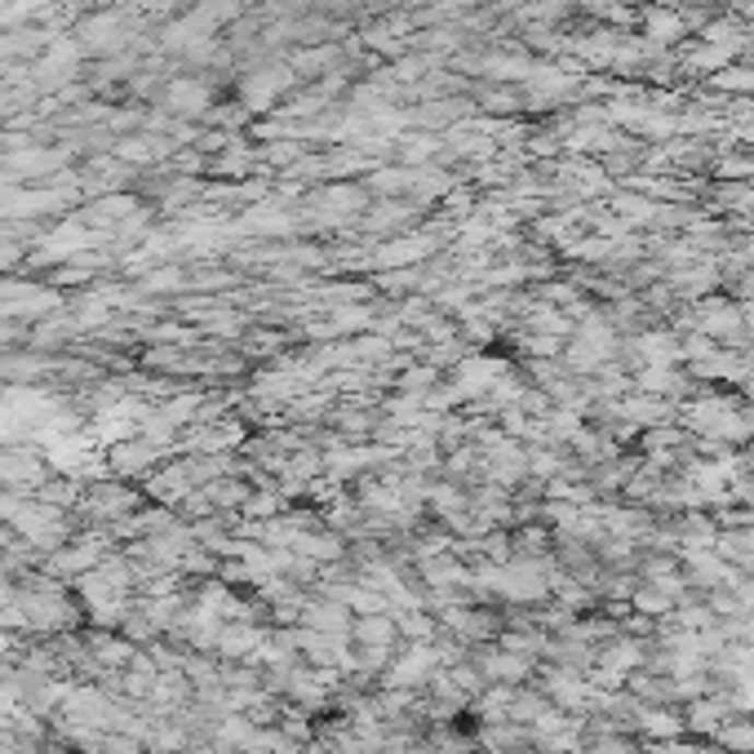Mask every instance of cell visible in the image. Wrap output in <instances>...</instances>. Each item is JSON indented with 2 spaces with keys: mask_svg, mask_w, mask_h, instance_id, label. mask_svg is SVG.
I'll use <instances>...</instances> for the list:
<instances>
[{
  "mask_svg": "<svg viewBox=\"0 0 754 754\" xmlns=\"http://www.w3.org/2000/svg\"><path fill=\"white\" fill-rule=\"evenodd\" d=\"M643 32H648L652 45H675V40H684V36L693 32V23H684L675 10L648 5V10H643Z\"/></svg>",
  "mask_w": 754,
  "mask_h": 754,
  "instance_id": "1",
  "label": "cell"
},
{
  "mask_svg": "<svg viewBox=\"0 0 754 754\" xmlns=\"http://www.w3.org/2000/svg\"><path fill=\"white\" fill-rule=\"evenodd\" d=\"M630 604H635L639 613H648V617H665L670 608H675V600H670L661 585H643V591H630Z\"/></svg>",
  "mask_w": 754,
  "mask_h": 754,
  "instance_id": "4",
  "label": "cell"
},
{
  "mask_svg": "<svg viewBox=\"0 0 754 754\" xmlns=\"http://www.w3.org/2000/svg\"><path fill=\"white\" fill-rule=\"evenodd\" d=\"M635 719H639V728H643L648 736H661V741H675V736H680V732L688 728V723H684L680 715H670V710H657V706H643V710H639Z\"/></svg>",
  "mask_w": 754,
  "mask_h": 754,
  "instance_id": "3",
  "label": "cell"
},
{
  "mask_svg": "<svg viewBox=\"0 0 754 754\" xmlns=\"http://www.w3.org/2000/svg\"><path fill=\"white\" fill-rule=\"evenodd\" d=\"M484 670H488L492 680H507V684H515V680H524V675H529V661H524V657H515V652H497V657H492Z\"/></svg>",
  "mask_w": 754,
  "mask_h": 754,
  "instance_id": "5",
  "label": "cell"
},
{
  "mask_svg": "<svg viewBox=\"0 0 754 754\" xmlns=\"http://www.w3.org/2000/svg\"><path fill=\"white\" fill-rule=\"evenodd\" d=\"M728 701H715V697H693V710H688V728L693 732H706V736H719L723 732V719H728Z\"/></svg>",
  "mask_w": 754,
  "mask_h": 754,
  "instance_id": "2",
  "label": "cell"
},
{
  "mask_svg": "<svg viewBox=\"0 0 754 754\" xmlns=\"http://www.w3.org/2000/svg\"><path fill=\"white\" fill-rule=\"evenodd\" d=\"M572 10V0H533V5L524 10V19H542V23H550V19H564Z\"/></svg>",
  "mask_w": 754,
  "mask_h": 754,
  "instance_id": "6",
  "label": "cell"
}]
</instances>
